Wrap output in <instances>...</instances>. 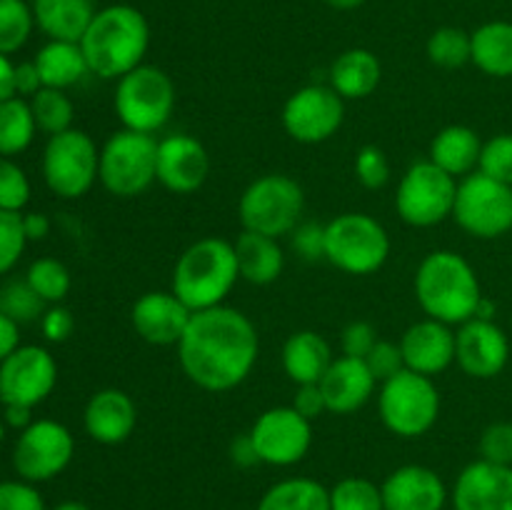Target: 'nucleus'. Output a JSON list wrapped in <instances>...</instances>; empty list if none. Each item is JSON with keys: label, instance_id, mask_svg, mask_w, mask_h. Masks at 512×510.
<instances>
[{"label": "nucleus", "instance_id": "c9c22d12", "mask_svg": "<svg viewBox=\"0 0 512 510\" xmlns=\"http://www.w3.org/2000/svg\"><path fill=\"white\" fill-rule=\"evenodd\" d=\"M25 280L45 300V305L63 303L73 285L70 270L55 258H38L35 263H30Z\"/></svg>", "mask_w": 512, "mask_h": 510}, {"label": "nucleus", "instance_id": "bf43d9fd", "mask_svg": "<svg viewBox=\"0 0 512 510\" xmlns=\"http://www.w3.org/2000/svg\"><path fill=\"white\" fill-rule=\"evenodd\" d=\"M493 315H495V303H493V300L485 298V295H483V300H480L478 310H475V318H480V320H493Z\"/></svg>", "mask_w": 512, "mask_h": 510}, {"label": "nucleus", "instance_id": "393cba45", "mask_svg": "<svg viewBox=\"0 0 512 510\" xmlns=\"http://www.w3.org/2000/svg\"><path fill=\"white\" fill-rule=\"evenodd\" d=\"M383 65L368 48H350L330 65V88L343 100H363L378 90Z\"/></svg>", "mask_w": 512, "mask_h": 510}, {"label": "nucleus", "instance_id": "473e14b6", "mask_svg": "<svg viewBox=\"0 0 512 510\" xmlns=\"http://www.w3.org/2000/svg\"><path fill=\"white\" fill-rule=\"evenodd\" d=\"M38 125L25 98H8L0 103V155L10 158L30 148Z\"/></svg>", "mask_w": 512, "mask_h": 510}, {"label": "nucleus", "instance_id": "de8ad7c7", "mask_svg": "<svg viewBox=\"0 0 512 510\" xmlns=\"http://www.w3.org/2000/svg\"><path fill=\"white\" fill-rule=\"evenodd\" d=\"M290 245L295 253L308 263L315 260H325V225L318 223H300L298 228L290 233Z\"/></svg>", "mask_w": 512, "mask_h": 510}, {"label": "nucleus", "instance_id": "9d476101", "mask_svg": "<svg viewBox=\"0 0 512 510\" xmlns=\"http://www.w3.org/2000/svg\"><path fill=\"white\" fill-rule=\"evenodd\" d=\"M458 178L445 173L433 160H418L400 178L395 210L413 228H433L453 218Z\"/></svg>", "mask_w": 512, "mask_h": 510}, {"label": "nucleus", "instance_id": "4468645a", "mask_svg": "<svg viewBox=\"0 0 512 510\" xmlns=\"http://www.w3.org/2000/svg\"><path fill=\"white\" fill-rule=\"evenodd\" d=\"M280 120L295 143H325L343 125L345 100L330 85H305L285 100Z\"/></svg>", "mask_w": 512, "mask_h": 510}, {"label": "nucleus", "instance_id": "7c9ffc66", "mask_svg": "<svg viewBox=\"0 0 512 510\" xmlns=\"http://www.w3.org/2000/svg\"><path fill=\"white\" fill-rule=\"evenodd\" d=\"M470 43H473L470 63L478 65V70L493 78H512V23L493 20L480 25L475 33H470Z\"/></svg>", "mask_w": 512, "mask_h": 510}, {"label": "nucleus", "instance_id": "f704fd0d", "mask_svg": "<svg viewBox=\"0 0 512 510\" xmlns=\"http://www.w3.org/2000/svg\"><path fill=\"white\" fill-rule=\"evenodd\" d=\"M425 53H428L430 63L438 65V68H445V70L463 68V65L470 63V58H473L470 33H465L463 28H453V25L438 28L428 38Z\"/></svg>", "mask_w": 512, "mask_h": 510}, {"label": "nucleus", "instance_id": "79ce46f5", "mask_svg": "<svg viewBox=\"0 0 512 510\" xmlns=\"http://www.w3.org/2000/svg\"><path fill=\"white\" fill-rule=\"evenodd\" d=\"M478 170L488 178L512 185V133H500L483 143Z\"/></svg>", "mask_w": 512, "mask_h": 510}, {"label": "nucleus", "instance_id": "6e6552de", "mask_svg": "<svg viewBox=\"0 0 512 510\" xmlns=\"http://www.w3.org/2000/svg\"><path fill=\"white\" fill-rule=\"evenodd\" d=\"M378 413L385 428L398 438H420L440 415L438 385L428 375L400 370L390 380L380 383Z\"/></svg>", "mask_w": 512, "mask_h": 510}, {"label": "nucleus", "instance_id": "e2e57ef3", "mask_svg": "<svg viewBox=\"0 0 512 510\" xmlns=\"http://www.w3.org/2000/svg\"><path fill=\"white\" fill-rule=\"evenodd\" d=\"M3 440H5V423L3 418H0V445H3Z\"/></svg>", "mask_w": 512, "mask_h": 510}, {"label": "nucleus", "instance_id": "4c0bfd02", "mask_svg": "<svg viewBox=\"0 0 512 510\" xmlns=\"http://www.w3.org/2000/svg\"><path fill=\"white\" fill-rule=\"evenodd\" d=\"M35 15L25 0H0V53H18L33 33Z\"/></svg>", "mask_w": 512, "mask_h": 510}, {"label": "nucleus", "instance_id": "8fccbe9b", "mask_svg": "<svg viewBox=\"0 0 512 510\" xmlns=\"http://www.w3.org/2000/svg\"><path fill=\"white\" fill-rule=\"evenodd\" d=\"M40 330H43L48 343H65L75 330L73 313H70L63 303L48 305L43 318H40Z\"/></svg>", "mask_w": 512, "mask_h": 510}, {"label": "nucleus", "instance_id": "3c124183", "mask_svg": "<svg viewBox=\"0 0 512 510\" xmlns=\"http://www.w3.org/2000/svg\"><path fill=\"white\" fill-rule=\"evenodd\" d=\"M293 408L308 420H315L323 413H328V405H325V395L323 390H320V383L298 385V393H295L293 398Z\"/></svg>", "mask_w": 512, "mask_h": 510}, {"label": "nucleus", "instance_id": "a211bd4d", "mask_svg": "<svg viewBox=\"0 0 512 510\" xmlns=\"http://www.w3.org/2000/svg\"><path fill=\"white\" fill-rule=\"evenodd\" d=\"M210 155L198 138L173 133L158 140V183L175 195H190L205 185Z\"/></svg>", "mask_w": 512, "mask_h": 510}, {"label": "nucleus", "instance_id": "4d7b16f0", "mask_svg": "<svg viewBox=\"0 0 512 510\" xmlns=\"http://www.w3.org/2000/svg\"><path fill=\"white\" fill-rule=\"evenodd\" d=\"M3 423L8 425V428L25 430L30 423H33V408H28V405L5 403L3 405Z\"/></svg>", "mask_w": 512, "mask_h": 510}, {"label": "nucleus", "instance_id": "f257e3e1", "mask_svg": "<svg viewBox=\"0 0 512 510\" xmlns=\"http://www.w3.org/2000/svg\"><path fill=\"white\" fill-rule=\"evenodd\" d=\"M178 363L185 378L210 393H225L248 380L258 363L260 338L253 320L238 308L198 310L180 338Z\"/></svg>", "mask_w": 512, "mask_h": 510}, {"label": "nucleus", "instance_id": "7ed1b4c3", "mask_svg": "<svg viewBox=\"0 0 512 510\" xmlns=\"http://www.w3.org/2000/svg\"><path fill=\"white\" fill-rule=\"evenodd\" d=\"M415 298L428 318L463 325L475 318L483 290L473 265L455 250H433L415 270Z\"/></svg>", "mask_w": 512, "mask_h": 510}, {"label": "nucleus", "instance_id": "6e6d98bb", "mask_svg": "<svg viewBox=\"0 0 512 510\" xmlns=\"http://www.w3.org/2000/svg\"><path fill=\"white\" fill-rule=\"evenodd\" d=\"M23 230L28 243L45 240L50 233V220L45 213H23Z\"/></svg>", "mask_w": 512, "mask_h": 510}, {"label": "nucleus", "instance_id": "6ab92c4d", "mask_svg": "<svg viewBox=\"0 0 512 510\" xmlns=\"http://www.w3.org/2000/svg\"><path fill=\"white\" fill-rule=\"evenodd\" d=\"M193 310L173 293V290H150L133 303L130 323L140 340L150 345H178L188 330Z\"/></svg>", "mask_w": 512, "mask_h": 510}, {"label": "nucleus", "instance_id": "c85d7f7f", "mask_svg": "<svg viewBox=\"0 0 512 510\" xmlns=\"http://www.w3.org/2000/svg\"><path fill=\"white\" fill-rule=\"evenodd\" d=\"M93 0H35L33 15L50 40L80 43L95 18Z\"/></svg>", "mask_w": 512, "mask_h": 510}, {"label": "nucleus", "instance_id": "ea45409f", "mask_svg": "<svg viewBox=\"0 0 512 510\" xmlns=\"http://www.w3.org/2000/svg\"><path fill=\"white\" fill-rule=\"evenodd\" d=\"M30 200V180L25 170L10 158L0 155V210L23 213Z\"/></svg>", "mask_w": 512, "mask_h": 510}, {"label": "nucleus", "instance_id": "412c9836", "mask_svg": "<svg viewBox=\"0 0 512 510\" xmlns=\"http://www.w3.org/2000/svg\"><path fill=\"white\" fill-rule=\"evenodd\" d=\"M398 345L403 350L405 368L428 375V378L445 373L455 363L453 325H445L440 320H418L405 330Z\"/></svg>", "mask_w": 512, "mask_h": 510}, {"label": "nucleus", "instance_id": "49530a36", "mask_svg": "<svg viewBox=\"0 0 512 510\" xmlns=\"http://www.w3.org/2000/svg\"><path fill=\"white\" fill-rule=\"evenodd\" d=\"M365 365L370 368L373 378L378 383H385L393 375H398L400 370H405V358L403 350H400L398 343H390V340H378L375 348L370 350L368 358H365Z\"/></svg>", "mask_w": 512, "mask_h": 510}, {"label": "nucleus", "instance_id": "a19ab883", "mask_svg": "<svg viewBox=\"0 0 512 510\" xmlns=\"http://www.w3.org/2000/svg\"><path fill=\"white\" fill-rule=\"evenodd\" d=\"M25 245H28V238L23 230V213L0 210V275L10 273L18 265Z\"/></svg>", "mask_w": 512, "mask_h": 510}, {"label": "nucleus", "instance_id": "37998d69", "mask_svg": "<svg viewBox=\"0 0 512 510\" xmlns=\"http://www.w3.org/2000/svg\"><path fill=\"white\" fill-rule=\"evenodd\" d=\"M355 178L363 188L380 190L390 180V160L378 145H363L355 155Z\"/></svg>", "mask_w": 512, "mask_h": 510}, {"label": "nucleus", "instance_id": "9b49d317", "mask_svg": "<svg viewBox=\"0 0 512 510\" xmlns=\"http://www.w3.org/2000/svg\"><path fill=\"white\" fill-rule=\"evenodd\" d=\"M100 150L85 130L50 135L43 150V180L58 198L78 200L98 183Z\"/></svg>", "mask_w": 512, "mask_h": 510}, {"label": "nucleus", "instance_id": "f8f14e48", "mask_svg": "<svg viewBox=\"0 0 512 510\" xmlns=\"http://www.w3.org/2000/svg\"><path fill=\"white\" fill-rule=\"evenodd\" d=\"M453 220L468 235L493 240L512 230V185L488 178L485 173L465 175L458 183Z\"/></svg>", "mask_w": 512, "mask_h": 510}, {"label": "nucleus", "instance_id": "0e129e2a", "mask_svg": "<svg viewBox=\"0 0 512 510\" xmlns=\"http://www.w3.org/2000/svg\"><path fill=\"white\" fill-rule=\"evenodd\" d=\"M0 405H3V398H0Z\"/></svg>", "mask_w": 512, "mask_h": 510}, {"label": "nucleus", "instance_id": "e433bc0d", "mask_svg": "<svg viewBox=\"0 0 512 510\" xmlns=\"http://www.w3.org/2000/svg\"><path fill=\"white\" fill-rule=\"evenodd\" d=\"M330 510H385L383 490L373 480L350 475L330 488Z\"/></svg>", "mask_w": 512, "mask_h": 510}, {"label": "nucleus", "instance_id": "423d86ee", "mask_svg": "<svg viewBox=\"0 0 512 510\" xmlns=\"http://www.w3.org/2000/svg\"><path fill=\"white\" fill-rule=\"evenodd\" d=\"M98 180L115 198H138L158 183V138L118 130L100 148Z\"/></svg>", "mask_w": 512, "mask_h": 510}, {"label": "nucleus", "instance_id": "c756f323", "mask_svg": "<svg viewBox=\"0 0 512 510\" xmlns=\"http://www.w3.org/2000/svg\"><path fill=\"white\" fill-rule=\"evenodd\" d=\"M43 78V88L68 90L83 83L90 75L88 60H85L80 43H65V40H50L38 50L33 60Z\"/></svg>", "mask_w": 512, "mask_h": 510}, {"label": "nucleus", "instance_id": "f03ea898", "mask_svg": "<svg viewBox=\"0 0 512 510\" xmlns=\"http://www.w3.org/2000/svg\"><path fill=\"white\" fill-rule=\"evenodd\" d=\"M148 45L150 25L133 5H108L98 10L80 40L90 75L103 80H120L140 68Z\"/></svg>", "mask_w": 512, "mask_h": 510}, {"label": "nucleus", "instance_id": "f3484780", "mask_svg": "<svg viewBox=\"0 0 512 510\" xmlns=\"http://www.w3.org/2000/svg\"><path fill=\"white\" fill-rule=\"evenodd\" d=\"M508 358V335L493 320L473 318L460 325V330L455 333V363L470 378H495L505 370Z\"/></svg>", "mask_w": 512, "mask_h": 510}, {"label": "nucleus", "instance_id": "864d4df0", "mask_svg": "<svg viewBox=\"0 0 512 510\" xmlns=\"http://www.w3.org/2000/svg\"><path fill=\"white\" fill-rule=\"evenodd\" d=\"M230 460H233V465H238V468H253V465L260 463L258 450H255L250 433L233 438V443H230Z\"/></svg>", "mask_w": 512, "mask_h": 510}, {"label": "nucleus", "instance_id": "2f4dec72", "mask_svg": "<svg viewBox=\"0 0 512 510\" xmlns=\"http://www.w3.org/2000/svg\"><path fill=\"white\" fill-rule=\"evenodd\" d=\"M258 510H330V490L313 478H285L265 490Z\"/></svg>", "mask_w": 512, "mask_h": 510}, {"label": "nucleus", "instance_id": "2eb2a0df", "mask_svg": "<svg viewBox=\"0 0 512 510\" xmlns=\"http://www.w3.org/2000/svg\"><path fill=\"white\" fill-rule=\"evenodd\" d=\"M248 433L260 463L288 468L308 455L313 445V420L303 418L293 405H278L260 413Z\"/></svg>", "mask_w": 512, "mask_h": 510}, {"label": "nucleus", "instance_id": "4be33fe9", "mask_svg": "<svg viewBox=\"0 0 512 510\" xmlns=\"http://www.w3.org/2000/svg\"><path fill=\"white\" fill-rule=\"evenodd\" d=\"M385 510H443L448 503V488L433 468L425 465H400L380 485Z\"/></svg>", "mask_w": 512, "mask_h": 510}, {"label": "nucleus", "instance_id": "20e7f679", "mask_svg": "<svg viewBox=\"0 0 512 510\" xmlns=\"http://www.w3.org/2000/svg\"><path fill=\"white\" fill-rule=\"evenodd\" d=\"M240 280L235 245L230 240L208 235L180 253L173 268V290L193 313L225 305Z\"/></svg>", "mask_w": 512, "mask_h": 510}, {"label": "nucleus", "instance_id": "13d9d810", "mask_svg": "<svg viewBox=\"0 0 512 510\" xmlns=\"http://www.w3.org/2000/svg\"><path fill=\"white\" fill-rule=\"evenodd\" d=\"M8 98H15V65L0 53V103Z\"/></svg>", "mask_w": 512, "mask_h": 510}, {"label": "nucleus", "instance_id": "5fc2aeb1", "mask_svg": "<svg viewBox=\"0 0 512 510\" xmlns=\"http://www.w3.org/2000/svg\"><path fill=\"white\" fill-rule=\"evenodd\" d=\"M20 348V325L0 310V363Z\"/></svg>", "mask_w": 512, "mask_h": 510}, {"label": "nucleus", "instance_id": "09e8293b", "mask_svg": "<svg viewBox=\"0 0 512 510\" xmlns=\"http://www.w3.org/2000/svg\"><path fill=\"white\" fill-rule=\"evenodd\" d=\"M378 340L380 338L373 325L365 323V320H355V323L345 325L343 335H340V348H343V355H348V358L365 360Z\"/></svg>", "mask_w": 512, "mask_h": 510}, {"label": "nucleus", "instance_id": "bb28decb", "mask_svg": "<svg viewBox=\"0 0 512 510\" xmlns=\"http://www.w3.org/2000/svg\"><path fill=\"white\" fill-rule=\"evenodd\" d=\"M233 245L240 280L250 285H270L283 275L285 255L278 238L243 230Z\"/></svg>", "mask_w": 512, "mask_h": 510}, {"label": "nucleus", "instance_id": "58836bf2", "mask_svg": "<svg viewBox=\"0 0 512 510\" xmlns=\"http://www.w3.org/2000/svg\"><path fill=\"white\" fill-rule=\"evenodd\" d=\"M0 310L15 323H33L43 318L45 300L28 285V280H13L0 290Z\"/></svg>", "mask_w": 512, "mask_h": 510}, {"label": "nucleus", "instance_id": "a18cd8bd", "mask_svg": "<svg viewBox=\"0 0 512 510\" xmlns=\"http://www.w3.org/2000/svg\"><path fill=\"white\" fill-rule=\"evenodd\" d=\"M0 510H45V500L35 483L0 480Z\"/></svg>", "mask_w": 512, "mask_h": 510}, {"label": "nucleus", "instance_id": "1a4fd4ad", "mask_svg": "<svg viewBox=\"0 0 512 510\" xmlns=\"http://www.w3.org/2000/svg\"><path fill=\"white\" fill-rule=\"evenodd\" d=\"M390 255V235L368 213H343L325 223V260L348 275L378 273Z\"/></svg>", "mask_w": 512, "mask_h": 510}, {"label": "nucleus", "instance_id": "aec40b11", "mask_svg": "<svg viewBox=\"0 0 512 510\" xmlns=\"http://www.w3.org/2000/svg\"><path fill=\"white\" fill-rule=\"evenodd\" d=\"M455 510H512V465L475 460L453 485Z\"/></svg>", "mask_w": 512, "mask_h": 510}, {"label": "nucleus", "instance_id": "a878e982", "mask_svg": "<svg viewBox=\"0 0 512 510\" xmlns=\"http://www.w3.org/2000/svg\"><path fill=\"white\" fill-rule=\"evenodd\" d=\"M333 360V348L315 330H298L283 345V370L295 385L320 383Z\"/></svg>", "mask_w": 512, "mask_h": 510}, {"label": "nucleus", "instance_id": "0eeeda50", "mask_svg": "<svg viewBox=\"0 0 512 510\" xmlns=\"http://www.w3.org/2000/svg\"><path fill=\"white\" fill-rule=\"evenodd\" d=\"M175 100L178 93L173 78L165 70L143 63L118 80L113 108L125 130L155 135L173 118Z\"/></svg>", "mask_w": 512, "mask_h": 510}, {"label": "nucleus", "instance_id": "cd10ccee", "mask_svg": "<svg viewBox=\"0 0 512 510\" xmlns=\"http://www.w3.org/2000/svg\"><path fill=\"white\" fill-rule=\"evenodd\" d=\"M483 153V140L468 125H448L440 130L430 143L428 160H433L438 168L453 178L463 180L465 175L475 173Z\"/></svg>", "mask_w": 512, "mask_h": 510}, {"label": "nucleus", "instance_id": "ddd939ff", "mask_svg": "<svg viewBox=\"0 0 512 510\" xmlns=\"http://www.w3.org/2000/svg\"><path fill=\"white\" fill-rule=\"evenodd\" d=\"M75 455L73 433L58 420H33L20 430L13 448V468L28 483H45L63 473Z\"/></svg>", "mask_w": 512, "mask_h": 510}, {"label": "nucleus", "instance_id": "dca6fc26", "mask_svg": "<svg viewBox=\"0 0 512 510\" xmlns=\"http://www.w3.org/2000/svg\"><path fill=\"white\" fill-rule=\"evenodd\" d=\"M58 385V363L43 345H20L0 363V398L35 408Z\"/></svg>", "mask_w": 512, "mask_h": 510}, {"label": "nucleus", "instance_id": "b1692460", "mask_svg": "<svg viewBox=\"0 0 512 510\" xmlns=\"http://www.w3.org/2000/svg\"><path fill=\"white\" fill-rule=\"evenodd\" d=\"M375 385H378V380L373 378L365 360L348 358V355L335 358L328 373L320 380L328 413L335 415H350L363 408L373 398Z\"/></svg>", "mask_w": 512, "mask_h": 510}, {"label": "nucleus", "instance_id": "39448f33", "mask_svg": "<svg viewBox=\"0 0 512 510\" xmlns=\"http://www.w3.org/2000/svg\"><path fill=\"white\" fill-rule=\"evenodd\" d=\"M305 210V193L298 180L283 173H265L243 190L238 215L243 230L283 238L300 225Z\"/></svg>", "mask_w": 512, "mask_h": 510}, {"label": "nucleus", "instance_id": "052dcab7", "mask_svg": "<svg viewBox=\"0 0 512 510\" xmlns=\"http://www.w3.org/2000/svg\"><path fill=\"white\" fill-rule=\"evenodd\" d=\"M323 3H328L330 8H335V10H355V8H360L365 0H323Z\"/></svg>", "mask_w": 512, "mask_h": 510}, {"label": "nucleus", "instance_id": "680f3d73", "mask_svg": "<svg viewBox=\"0 0 512 510\" xmlns=\"http://www.w3.org/2000/svg\"><path fill=\"white\" fill-rule=\"evenodd\" d=\"M53 510H90V508L85 503H80V500H63V503L55 505Z\"/></svg>", "mask_w": 512, "mask_h": 510}, {"label": "nucleus", "instance_id": "603ef678", "mask_svg": "<svg viewBox=\"0 0 512 510\" xmlns=\"http://www.w3.org/2000/svg\"><path fill=\"white\" fill-rule=\"evenodd\" d=\"M38 90H43V78L38 73L35 63L15 65V95L30 100Z\"/></svg>", "mask_w": 512, "mask_h": 510}, {"label": "nucleus", "instance_id": "72a5a7b5", "mask_svg": "<svg viewBox=\"0 0 512 510\" xmlns=\"http://www.w3.org/2000/svg\"><path fill=\"white\" fill-rule=\"evenodd\" d=\"M28 103L30 110H33L35 125H38V130H43V133L58 135L73 128L75 105L65 90L43 88L38 90Z\"/></svg>", "mask_w": 512, "mask_h": 510}, {"label": "nucleus", "instance_id": "c03bdc74", "mask_svg": "<svg viewBox=\"0 0 512 510\" xmlns=\"http://www.w3.org/2000/svg\"><path fill=\"white\" fill-rule=\"evenodd\" d=\"M480 460L512 465V423H493L480 435Z\"/></svg>", "mask_w": 512, "mask_h": 510}, {"label": "nucleus", "instance_id": "5701e85b", "mask_svg": "<svg viewBox=\"0 0 512 510\" xmlns=\"http://www.w3.org/2000/svg\"><path fill=\"white\" fill-rule=\"evenodd\" d=\"M85 433L100 445H120L138 425V405L125 390L103 388L90 395L83 413Z\"/></svg>", "mask_w": 512, "mask_h": 510}]
</instances>
